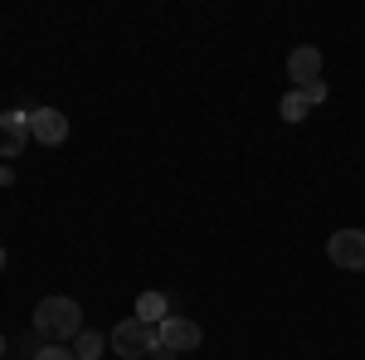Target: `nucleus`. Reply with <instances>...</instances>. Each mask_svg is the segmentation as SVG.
I'll list each match as a JSON object with an SVG mask.
<instances>
[{
	"label": "nucleus",
	"mask_w": 365,
	"mask_h": 360,
	"mask_svg": "<svg viewBox=\"0 0 365 360\" xmlns=\"http://www.w3.org/2000/svg\"><path fill=\"white\" fill-rule=\"evenodd\" d=\"M34 331L44 336V341L73 346V341L88 331L83 326V307L73 302V297H44V302L34 307Z\"/></svg>",
	"instance_id": "1"
},
{
	"label": "nucleus",
	"mask_w": 365,
	"mask_h": 360,
	"mask_svg": "<svg viewBox=\"0 0 365 360\" xmlns=\"http://www.w3.org/2000/svg\"><path fill=\"white\" fill-rule=\"evenodd\" d=\"M156 341H161V336H156V326H146V322H137V317L117 322L113 336H108V346H113L117 356H127V360H146Z\"/></svg>",
	"instance_id": "2"
},
{
	"label": "nucleus",
	"mask_w": 365,
	"mask_h": 360,
	"mask_svg": "<svg viewBox=\"0 0 365 360\" xmlns=\"http://www.w3.org/2000/svg\"><path fill=\"white\" fill-rule=\"evenodd\" d=\"M327 258L346 273H365V229H336L327 239Z\"/></svg>",
	"instance_id": "3"
},
{
	"label": "nucleus",
	"mask_w": 365,
	"mask_h": 360,
	"mask_svg": "<svg viewBox=\"0 0 365 360\" xmlns=\"http://www.w3.org/2000/svg\"><path fill=\"white\" fill-rule=\"evenodd\" d=\"M156 336H161V346H166L170 356H185V351H200V341H205V331H200L190 317H166L161 326H156Z\"/></svg>",
	"instance_id": "4"
},
{
	"label": "nucleus",
	"mask_w": 365,
	"mask_h": 360,
	"mask_svg": "<svg viewBox=\"0 0 365 360\" xmlns=\"http://www.w3.org/2000/svg\"><path fill=\"white\" fill-rule=\"evenodd\" d=\"M25 146H29V112H20V108L0 112V161L25 156Z\"/></svg>",
	"instance_id": "5"
},
{
	"label": "nucleus",
	"mask_w": 365,
	"mask_h": 360,
	"mask_svg": "<svg viewBox=\"0 0 365 360\" xmlns=\"http://www.w3.org/2000/svg\"><path fill=\"white\" fill-rule=\"evenodd\" d=\"M29 137L39 141V146H58V141H68V117L58 108H34L29 112Z\"/></svg>",
	"instance_id": "6"
},
{
	"label": "nucleus",
	"mask_w": 365,
	"mask_h": 360,
	"mask_svg": "<svg viewBox=\"0 0 365 360\" xmlns=\"http://www.w3.org/2000/svg\"><path fill=\"white\" fill-rule=\"evenodd\" d=\"M287 83L292 88H307V83H322V54L302 44V49H292L287 54Z\"/></svg>",
	"instance_id": "7"
},
{
	"label": "nucleus",
	"mask_w": 365,
	"mask_h": 360,
	"mask_svg": "<svg viewBox=\"0 0 365 360\" xmlns=\"http://www.w3.org/2000/svg\"><path fill=\"white\" fill-rule=\"evenodd\" d=\"M170 317V302L161 297V292H141L137 297V322H146V326H161Z\"/></svg>",
	"instance_id": "8"
},
{
	"label": "nucleus",
	"mask_w": 365,
	"mask_h": 360,
	"mask_svg": "<svg viewBox=\"0 0 365 360\" xmlns=\"http://www.w3.org/2000/svg\"><path fill=\"white\" fill-rule=\"evenodd\" d=\"M103 351H108V336H98V331H83L78 341H73V356L78 360H98Z\"/></svg>",
	"instance_id": "9"
},
{
	"label": "nucleus",
	"mask_w": 365,
	"mask_h": 360,
	"mask_svg": "<svg viewBox=\"0 0 365 360\" xmlns=\"http://www.w3.org/2000/svg\"><path fill=\"white\" fill-rule=\"evenodd\" d=\"M307 108H312V103L297 93V88H287V93H282V103H278V112L287 117V122H302V117H307Z\"/></svg>",
	"instance_id": "10"
},
{
	"label": "nucleus",
	"mask_w": 365,
	"mask_h": 360,
	"mask_svg": "<svg viewBox=\"0 0 365 360\" xmlns=\"http://www.w3.org/2000/svg\"><path fill=\"white\" fill-rule=\"evenodd\" d=\"M34 360H78V356H73V346H58V341H44Z\"/></svg>",
	"instance_id": "11"
},
{
	"label": "nucleus",
	"mask_w": 365,
	"mask_h": 360,
	"mask_svg": "<svg viewBox=\"0 0 365 360\" xmlns=\"http://www.w3.org/2000/svg\"><path fill=\"white\" fill-rule=\"evenodd\" d=\"M297 93H302V98H307L312 108H317V103H327V78H322V83H307V88H297Z\"/></svg>",
	"instance_id": "12"
},
{
	"label": "nucleus",
	"mask_w": 365,
	"mask_h": 360,
	"mask_svg": "<svg viewBox=\"0 0 365 360\" xmlns=\"http://www.w3.org/2000/svg\"><path fill=\"white\" fill-rule=\"evenodd\" d=\"M146 360H175V356H170L166 346H161V341H156V346H151V356H146Z\"/></svg>",
	"instance_id": "13"
},
{
	"label": "nucleus",
	"mask_w": 365,
	"mask_h": 360,
	"mask_svg": "<svg viewBox=\"0 0 365 360\" xmlns=\"http://www.w3.org/2000/svg\"><path fill=\"white\" fill-rule=\"evenodd\" d=\"M0 273H5V249H0Z\"/></svg>",
	"instance_id": "14"
},
{
	"label": "nucleus",
	"mask_w": 365,
	"mask_h": 360,
	"mask_svg": "<svg viewBox=\"0 0 365 360\" xmlns=\"http://www.w3.org/2000/svg\"><path fill=\"white\" fill-rule=\"evenodd\" d=\"M0 356H5V331H0Z\"/></svg>",
	"instance_id": "15"
}]
</instances>
